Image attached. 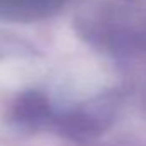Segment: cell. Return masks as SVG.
I'll return each instance as SVG.
<instances>
[{
  "label": "cell",
  "instance_id": "cell-1",
  "mask_svg": "<svg viewBox=\"0 0 146 146\" xmlns=\"http://www.w3.org/2000/svg\"><path fill=\"white\" fill-rule=\"evenodd\" d=\"M29 79V65L21 60L7 58L0 62V88L14 90Z\"/></svg>",
  "mask_w": 146,
  "mask_h": 146
}]
</instances>
